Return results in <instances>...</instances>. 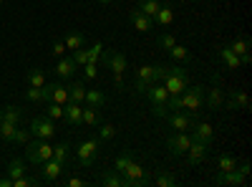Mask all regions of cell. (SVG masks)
Wrapping results in <instances>:
<instances>
[{
	"instance_id": "cell-40",
	"label": "cell",
	"mask_w": 252,
	"mask_h": 187,
	"mask_svg": "<svg viewBox=\"0 0 252 187\" xmlns=\"http://www.w3.org/2000/svg\"><path fill=\"white\" fill-rule=\"evenodd\" d=\"M15 129H18V124H10V121H0V137H3L5 142H13V137H15Z\"/></svg>"
},
{
	"instance_id": "cell-20",
	"label": "cell",
	"mask_w": 252,
	"mask_h": 187,
	"mask_svg": "<svg viewBox=\"0 0 252 187\" xmlns=\"http://www.w3.org/2000/svg\"><path fill=\"white\" fill-rule=\"evenodd\" d=\"M172 20H174V8L169 3H161L159 10H157V15H154V23L161 26V28H166V26H172Z\"/></svg>"
},
{
	"instance_id": "cell-17",
	"label": "cell",
	"mask_w": 252,
	"mask_h": 187,
	"mask_svg": "<svg viewBox=\"0 0 252 187\" xmlns=\"http://www.w3.org/2000/svg\"><path fill=\"white\" fill-rule=\"evenodd\" d=\"M76 61H73V56H61L58 58V64H56V76L58 78H71L73 74H76Z\"/></svg>"
},
{
	"instance_id": "cell-52",
	"label": "cell",
	"mask_w": 252,
	"mask_h": 187,
	"mask_svg": "<svg viewBox=\"0 0 252 187\" xmlns=\"http://www.w3.org/2000/svg\"><path fill=\"white\" fill-rule=\"evenodd\" d=\"M66 185H68V187H86V182H83V180H78V177H71Z\"/></svg>"
},
{
	"instance_id": "cell-37",
	"label": "cell",
	"mask_w": 252,
	"mask_h": 187,
	"mask_svg": "<svg viewBox=\"0 0 252 187\" xmlns=\"http://www.w3.org/2000/svg\"><path fill=\"white\" fill-rule=\"evenodd\" d=\"M136 81H144V84H154V76H152V64H144L136 69Z\"/></svg>"
},
{
	"instance_id": "cell-2",
	"label": "cell",
	"mask_w": 252,
	"mask_h": 187,
	"mask_svg": "<svg viewBox=\"0 0 252 187\" xmlns=\"http://www.w3.org/2000/svg\"><path fill=\"white\" fill-rule=\"evenodd\" d=\"M53 157V144H51V139H38V137H33L28 144H26V159L31 162V164H43L46 159H51Z\"/></svg>"
},
{
	"instance_id": "cell-48",
	"label": "cell",
	"mask_w": 252,
	"mask_h": 187,
	"mask_svg": "<svg viewBox=\"0 0 252 187\" xmlns=\"http://www.w3.org/2000/svg\"><path fill=\"white\" fill-rule=\"evenodd\" d=\"M96 66H98L96 61H89V64L83 66V76H86L89 81H91V78H96V74H98V69H96Z\"/></svg>"
},
{
	"instance_id": "cell-32",
	"label": "cell",
	"mask_w": 252,
	"mask_h": 187,
	"mask_svg": "<svg viewBox=\"0 0 252 187\" xmlns=\"http://www.w3.org/2000/svg\"><path fill=\"white\" fill-rule=\"evenodd\" d=\"M28 170H26V162L23 159H13L10 164H8V177L10 180H15V177H23Z\"/></svg>"
},
{
	"instance_id": "cell-25",
	"label": "cell",
	"mask_w": 252,
	"mask_h": 187,
	"mask_svg": "<svg viewBox=\"0 0 252 187\" xmlns=\"http://www.w3.org/2000/svg\"><path fill=\"white\" fill-rule=\"evenodd\" d=\"M63 43H66V48L73 53V51H78V48H83V36L81 33H76V31H71V33H66V38H63Z\"/></svg>"
},
{
	"instance_id": "cell-4",
	"label": "cell",
	"mask_w": 252,
	"mask_h": 187,
	"mask_svg": "<svg viewBox=\"0 0 252 187\" xmlns=\"http://www.w3.org/2000/svg\"><path fill=\"white\" fill-rule=\"evenodd\" d=\"M98 150H101V139H96V137L83 139L76 147V157H78L81 167H91V164L96 162V157H98Z\"/></svg>"
},
{
	"instance_id": "cell-41",
	"label": "cell",
	"mask_w": 252,
	"mask_h": 187,
	"mask_svg": "<svg viewBox=\"0 0 252 187\" xmlns=\"http://www.w3.org/2000/svg\"><path fill=\"white\" fill-rule=\"evenodd\" d=\"M20 107H5L3 109V121H10V124H18L20 121Z\"/></svg>"
},
{
	"instance_id": "cell-34",
	"label": "cell",
	"mask_w": 252,
	"mask_h": 187,
	"mask_svg": "<svg viewBox=\"0 0 252 187\" xmlns=\"http://www.w3.org/2000/svg\"><path fill=\"white\" fill-rule=\"evenodd\" d=\"M159 5H161L159 0H139V5H136V8H139L141 13H146L149 18H154L157 10H159Z\"/></svg>"
},
{
	"instance_id": "cell-21",
	"label": "cell",
	"mask_w": 252,
	"mask_h": 187,
	"mask_svg": "<svg viewBox=\"0 0 252 187\" xmlns=\"http://www.w3.org/2000/svg\"><path fill=\"white\" fill-rule=\"evenodd\" d=\"M103 104H106V94L98 91V89H86V96H83V107L101 109Z\"/></svg>"
},
{
	"instance_id": "cell-14",
	"label": "cell",
	"mask_w": 252,
	"mask_h": 187,
	"mask_svg": "<svg viewBox=\"0 0 252 187\" xmlns=\"http://www.w3.org/2000/svg\"><path fill=\"white\" fill-rule=\"evenodd\" d=\"M164 89L169 91V96H177V94H182L187 86H189V76H174V74H169L164 81Z\"/></svg>"
},
{
	"instance_id": "cell-9",
	"label": "cell",
	"mask_w": 252,
	"mask_h": 187,
	"mask_svg": "<svg viewBox=\"0 0 252 187\" xmlns=\"http://www.w3.org/2000/svg\"><path fill=\"white\" fill-rule=\"evenodd\" d=\"M224 109H232V112H247L250 109V96L245 89H232L224 96Z\"/></svg>"
},
{
	"instance_id": "cell-5",
	"label": "cell",
	"mask_w": 252,
	"mask_h": 187,
	"mask_svg": "<svg viewBox=\"0 0 252 187\" xmlns=\"http://www.w3.org/2000/svg\"><path fill=\"white\" fill-rule=\"evenodd\" d=\"M204 109H224V89H222V78L220 74L212 76V89H209V94H204Z\"/></svg>"
},
{
	"instance_id": "cell-29",
	"label": "cell",
	"mask_w": 252,
	"mask_h": 187,
	"mask_svg": "<svg viewBox=\"0 0 252 187\" xmlns=\"http://www.w3.org/2000/svg\"><path fill=\"white\" fill-rule=\"evenodd\" d=\"M121 177H124V180H141V177H149V175H146V170H144V167H139L136 162H131L129 167H126V170L121 172Z\"/></svg>"
},
{
	"instance_id": "cell-8",
	"label": "cell",
	"mask_w": 252,
	"mask_h": 187,
	"mask_svg": "<svg viewBox=\"0 0 252 187\" xmlns=\"http://www.w3.org/2000/svg\"><path fill=\"white\" fill-rule=\"evenodd\" d=\"M189 144H192V134L189 132H174L169 139H166V147H169V152L174 157H184L187 150H189Z\"/></svg>"
},
{
	"instance_id": "cell-33",
	"label": "cell",
	"mask_w": 252,
	"mask_h": 187,
	"mask_svg": "<svg viewBox=\"0 0 252 187\" xmlns=\"http://www.w3.org/2000/svg\"><path fill=\"white\" fill-rule=\"evenodd\" d=\"M157 187H174L177 185V177L172 172H157V177L152 180Z\"/></svg>"
},
{
	"instance_id": "cell-18",
	"label": "cell",
	"mask_w": 252,
	"mask_h": 187,
	"mask_svg": "<svg viewBox=\"0 0 252 187\" xmlns=\"http://www.w3.org/2000/svg\"><path fill=\"white\" fill-rule=\"evenodd\" d=\"M215 182H217V185H232V187H240V185L247 182V177H245L240 170H229V172H217Z\"/></svg>"
},
{
	"instance_id": "cell-36",
	"label": "cell",
	"mask_w": 252,
	"mask_h": 187,
	"mask_svg": "<svg viewBox=\"0 0 252 187\" xmlns=\"http://www.w3.org/2000/svg\"><path fill=\"white\" fill-rule=\"evenodd\" d=\"M152 76H154V84H161V81L169 76V64H157V66H152Z\"/></svg>"
},
{
	"instance_id": "cell-22",
	"label": "cell",
	"mask_w": 252,
	"mask_h": 187,
	"mask_svg": "<svg viewBox=\"0 0 252 187\" xmlns=\"http://www.w3.org/2000/svg\"><path fill=\"white\" fill-rule=\"evenodd\" d=\"M220 58L224 61L227 69H232V71L240 69V56H237L232 48H229V46H220Z\"/></svg>"
},
{
	"instance_id": "cell-7",
	"label": "cell",
	"mask_w": 252,
	"mask_h": 187,
	"mask_svg": "<svg viewBox=\"0 0 252 187\" xmlns=\"http://www.w3.org/2000/svg\"><path fill=\"white\" fill-rule=\"evenodd\" d=\"M31 134L38 137V139H53L56 137V121L48 119L46 114L43 116H35L31 121Z\"/></svg>"
},
{
	"instance_id": "cell-10",
	"label": "cell",
	"mask_w": 252,
	"mask_h": 187,
	"mask_svg": "<svg viewBox=\"0 0 252 187\" xmlns=\"http://www.w3.org/2000/svg\"><path fill=\"white\" fill-rule=\"evenodd\" d=\"M166 119H169V127L174 132H189V129H192V124H194V116L189 112H169Z\"/></svg>"
},
{
	"instance_id": "cell-3",
	"label": "cell",
	"mask_w": 252,
	"mask_h": 187,
	"mask_svg": "<svg viewBox=\"0 0 252 187\" xmlns=\"http://www.w3.org/2000/svg\"><path fill=\"white\" fill-rule=\"evenodd\" d=\"M144 96L152 101V112L154 116L159 119H166V114H169V109H166V99H169V91L164 89V84H149V89L144 91Z\"/></svg>"
},
{
	"instance_id": "cell-53",
	"label": "cell",
	"mask_w": 252,
	"mask_h": 187,
	"mask_svg": "<svg viewBox=\"0 0 252 187\" xmlns=\"http://www.w3.org/2000/svg\"><path fill=\"white\" fill-rule=\"evenodd\" d=\"M134 89H136V94H144L146 89H149V84H144V81H136V84H134Z\"/></svg>"
},
{
	"instance_id": "cell-43",
	"label": "cell",
	"mask_w": 252,
	"mask_h": 187,
	"mask_svg": "<svg viewBox=\"0 0 252 187\" xmlns=\"http://www.w3.org/2000/svg\"><path fill=\"white\" fill-rule=\"evenodd\" d=\"M46 116H48V119H53V121L63 119V107H61V104H53V101H48V109H46Z\"/></svg>"
},
{
	"instance_id": "cell-35",
	"label": "cell",
	"mask_w": 252,
	"mask_h": 187,
	"mask_svg": "<svg viewBox=\"0 0 252 187\" xmlns=\"http://www.w3.org/2000/svg\"><path fill=\"white\" fill-rule=\"evenodd\" d=\"M169 56H172V61H177V64H184V61H189V51H187L184 46H179V43H174V46L169 48Z\"/></svg>"
},
{
	"instance_id": "cell-23",
	"label": "cell",
	"mask_w": 252,
	"mask_h": 187,
	"mask_svg": "<svg viewBox=\"0 0 252 187\" xmlns=\"http://www.w3.org/2000/svg\"><path fill=\"white\" fill-rule=\"evenodd\" d=\"M53 159H56V162H61L63 167H66L68 159H71V144H68V142L56 144V147H53Z\"/></svg>"
},
{
	"instance_id": "cell-56",
	"label": "cell",
	"mask_w": 252,
	"mask_h": 187,
	"mask_svg": "<svg viewBox=\"0 0 252 187\" xmlns=\"http://www.w3.org/2000/svg\"><path fill=\"white\" fill-rule=\"evenodd\" d=\"M0 187H13V180L10 177H0Z\"/></svg>"
},
{
	"instance_id": "cell-19",
	"label": "cell",
	"mask_w": 252,
	"mask_h": 187,
	"mask_svg": "<svg viewBox=\"0 0 252 187\" xmlns=\"http://www.w3.org/2000/svg\"><path fill=\"white\" fill-rule=\"evenodd\" d=\"M40 172H43V180H58L61 177V172H63V164L61 162H56L53 157L51 159H46L43 164H40Z\"/></svg>"
},
{
	"instance_id": "cell-31",
	"label": "cell",
	"mask_w": 252,
	"mask_h": 187,
	"mask_svg": "<svg viewBox=\"0 0 252 187\" xmlns=\"http://www.w3.org/2000/svg\"><path fill=\"white\" fill-rule=\"evenodd\" d=\"M131 162H134V152H131V150H124V152L116 157V167H114V170L121 175V172H124V170L131 164Z\"/></svg>"
},
{
	"instance_id": "cell-26",
	"label": "cell",
	"mask_w": 252,
	"mask_h": 187,
	"mask_svg": "<svg viewBox=\"0 0 252 187\" xmlns=\"http://www.w3.org/2000/svg\"><path fill=\"white\" fill-rule=\"evenodd\" d=\"M81 124H86V127H98V124H101V114H98V109L83 107V116H81Z\"/></svg>"
},
{
	"instance_id": "cell-38",
	"label": "cell",
	"mask_w": 252,
	"mask_h": 187,
	"mask_svg": "<svg viewBox=\"0 0 252 187\" xmlns=\"http://www.w3.org/2000/svg\"><path fill=\"white\" fill-rule=\"evenodd\" d=\"M250 46H252V43H250V38H247V36H240V38H235V43L229 46V48H232L237 56H242V53L250 51Z\"/></svg>"
},
{
	"instance_id": "cell-57",
	"label": "cell",
	"mask_w": 252,
	"mask_h": 187,
	"mask_svg": "<svg viewBox=\"0 0 252 187\" xmlns=\"http://www.w3.org/2000/svg\"><path fill=\"white\" fill-rule=\"evenodd\" d=\"M98 3H101V5H109V3H111V0H98Z\"/></svg>"
},
{
	"instance_id": "cell-45",
	"label": "cell",
	"mask_w": 252,
	"mask_h": 187,
	"mask_svg": "<svg viewBox=\"0 0 252 187\" xmlns=\"http://www.w3.org/2000/svg\"><path fill=\"white\" fill-rule=\"evenodd\" d=\"M31 139H33L31 129H15V137H13V142H15V144H28Z\"/></svg>"
},
{
	"instance_id": "cell-11",
	"label": "cell",
	"mask_w": 252,
	"mask_h": 187,
	"mask_svg": "<svg viewBox=\"0 0 252 187\" xmlns=\"http://www.w3.org/2000/svg\"><path fill=\"white\" fill-rule=\"evenodd\" d=\"M101 61L106 64L114 74H124L126 71V53L121 51H103L101 53Z\"/></svg>"
},
{
	"instance_id": "cell-49",
	"label": "cell",
	"mask_w": 252,
	"mask_h": 187,
	"mask_svg": "<svg viewBox=\"0 0 252 187\" xmlns=\"http://www.w3.org/2000/svg\"><path fill=\"white\" fill-rule=\"evenodd\" d=\"M101 53H103V43H98V40H96V46H94V48H89V61H96V64H98Z\"/></svg>"
},
{
	"instance_id": "cell-50",
	"label": "cell",
	"mask_w": 252,
	"mask_h": 187,
	"mask_svg": "<svg viewBox=\"0 0 252 187\" xmlns=\"http://www.w3.org/2000/svg\"><path fill=\"white\" fill-rule=\"evenodd\" d=\"M66 43H63V40H56V43H53V56L56 58H61V56H66Z\"/></svg>"
},
{
	"instance_id": "cell-51",
	"label": "cell",
	"mask_w": 252,
	"mask_h": 187,
	"mask_svg": "<svg viewBox=\"0 0 252 187\" xmlns=\"http://www.w3.org/2000/svg\"><path fill=\"white\" fill-rule=\"evenodd\" d=\"M250 64H252V53L247 51V53H242V56H240V66H250Z\"/></svg>"
},
{
	"instance_id": "cell-28",
	"label": "cell",
	"mask_w": 252,
	"mask_h": 187,
	"mask_svg": "<svg viewBox=\"0 0 252 187\" xmlns=\"http://www.w3.org/2000/svg\"><path fill=\"white\" fill-rule=\"evenodd\" d=\"M26 81H28V86L40 89V86L46 84V74H43V69H31V71L26 74Z\"/></svg>"
},
{
	"instance_id": "cell-30",
	"label": "cell",
	"mask_w": 252,
	"mask_h": 187,
	"mask_svg": "<svg viewBox=\"0 0 252 187\" xmlns=\"http://www.w3.org/2000/svg\"><path fill=\"white\" fill-rule=\"evenodd\" d=\"M217 170H220V172L237 170V159H235L232 154H220V157H217Z\"/></svg>"
},
{
	"instance_id": "cell-55",
	"label": "cell",
	"mask_w": 252,
	"mask_h": 187,
	"mask_svg": "<svg viewBox=\"0 0 252 187\" xmlns=\"http://www.w3.org/2000/svg\"><path fill=\"white\" fill-rule=\"evenodd\" d=\"M240 172H242L245 177H250V164H247V162H242V164H240Z\"/></svg>"
},
{
	"instance_id": "cell-47",
	"label": "cell",
	"mask_w": 252,
	"mask_h": 187,
	"mask_svg": "<svg viewBox=\"0 0 252 187\" xmlns=\"http://www.w3.org/2000/svg\"><path fill=\"white\" fill-rule=\"evenodd\" d=\"M26 99H28V101H43V86H40V89H35V86H28V91H26Z\"/></svg>"
},
{
	"instance_id": "cell-15",
	"label": "cell",
	"mask_w": 252,
	"mask_h": 187,
	"mask_svg": "<svg viewBox=\"0 0 252 187\" xmlns=\"http://www.w3.org/2000/svg\"><path fill=\"white\" fill-rule=\"evenodd\" d=\"M81 116H83V104L68 101L66 107H63V119H66L68 127H81Z\"/></svg>"
},
{
	"instance_id": "cell-13",
	"label": "cell",
	"mask_w": 252,
	"mask_h": 187,
	"mask_svg": "<svg viewBox=\"0 0 252 187\" xmlns=\"http://www.w3.org/2000/svg\"><path fill=\"white\" fill-rule=\"evenodd\" d=\"M209 154V144H204V142H197V139H192V144H189V150H187V162L189 164H199V162H204V157Z\"/></svg>"
},
{
	"instance_id": "cell-54",
	"label": "cell",
	"mask_w": 252,
	"mask_h": 187,
	"mask_svg": "<svg viewBox=\"0 0 252 187\" xmlns=\"http://www.w3.org/2000/svg\"><path fill=\"white\" fill-rule=\"evenodd\" d=\"M114 86H116V89L124 86V74H114Z\"/></svg>"
},
{
	"instance_id": "cell-1",
	"label": "cell",
	"mask_w": 252,
	"mask_h": 187,
	"mask_svg": "<svg viewBox=\"0 0 252 187\" xmlns=\"http://www.w3.org/2000/svg\"><path fill=\"white\" fill-rule=\"evenodd\" d=\"M204 94H207V86L197 84V86H187L179 96H182V109L189 112L192 116H197L202 109H204Z\"/></svg>"
},
{
	"instance_id": "cell-12",
	"label": "cell",
	"mask_w": 252,
	"mask_h": 187,
	"mask_svg": "<svg viewBox=\"0 0 252 187\" xmlns=\"http://www.w3.org/2000/svg\"><path fill=\"white\" fill-rule=\"evenodd\" d=\"M189 132H192V139L204 142V144H212V139H215V129H212L209 121H194Z\"/></svg>"
},
{
	"instance_id": "cell-6",
	"label": "cell",
	"mask_w": 252,
	"mask_h": 187,
	"mask_svg": "<svg viewBox=\"0 0 252 187\" xmlns=\"http://www.w3.org/2000/svg\"><path fill=\"white\" fill-rule=\"evenodd\" d=\"M43 101H53V104H61L66 107L68 104V86L66 84H58V81H46L43 84Z\"/></svg>"
},
{
	"instance_id": "cell-27",
	"label": "cell",
	"mask_w": 252,
	"mask_h": 187,
	"mask_svg": "<svg viewBox=\"0 0 252 187\" xmlns=\"http://www.w3.org/2000/svg\"><path fill=\"white\" fill-rule=\"evenodd\" d=\"M101 185H106V187H124V177L116 170H106L101 175Z\"/></svg>"
},
{
	"instance_id": "cell-58",
	"label": "cell",
	"mask_w": 252,
	"mask_h": 187,
	"mask_svg": "<svg viewBox=\"0 0 252 187\" xmlns=\"http://www.w3.org/2000/svg\"><path fill=\"white\" fill-rule=\"evenodd\" d=\"M0 121H3V107H0Z\"/></svg>"
},
{
	"instance_id": "cell-46",
	"label": "cell",
	"mask_w": 252,
	"mask_h": 187,
	"mask_svg": "<svg viewBox=\"0 0 252 187\" xmlns=\"http://www.w3.org/2000/svg\"><path fill=\"white\" fill-rule=\"evenodd\" d=\"M71 56H73V61H76V66H86V64H89V51H86V48H78V51H73Z\"/></svg>"
},
{
	"instance_id": "cell-24",
	"label": "cell",
	"mask_w": 252,
	"mask_h": 187,
	"mask_svg": "<svg viewBox=\"0 0 252 187\" xmlns=\"http://www.w3.org/2000/svg\"><path fill=\"white\" fill-rule=\"evenodd\" d=\"M83 96H86V84H83V81H73V84H68V101L83 104Z\"/></svg>"
},
{
	"instance_id": "cell-42",
	"label": "cell",
	"mask_w": 252,
	"mask_h": 187,
	"mask_svg": "<svg viewBox=\"0 0 252 187\" xmlns=\"http://www.w3.org/2000/svg\"><path fill=\"white\" fill-rule=\"evenodd\" d=\"M174 43H177V38H174L172 33H161V36L157 38V48H164V51H169Z\"/></svg>"
},
{
	"instance_id": "cell-44",
	"label": "cell",
	"mask_w": 252,
	"mask_h": 187,
	"mask_svg": "<svg viewBox=\"0 0 252 187\" xmlns=\"http://www.w3.org/2000/svg\"><path fill=\"white\" fill-rule=\"evenodd\" d=\"M35 185H38V180L31 177V175H23V177H15L13 180V187H35Z\"/></svg>"
},
{
	"instance_id": "cell-39",
	"label": "cell",
	"mask_w": 252,
	"mask_h": 187,
	"mask_svg": "<svg viewBox=\"0 0 252 187\" xmlns=\"http://www.w3.org/2000/svg\"><path fill=\"white\" fill-rule=\"evenodd\" d=\"M116 137V127L114 124H98V139L101 142H109Z\"/></svg>"
},
{
	"instance_id": "cell-16",
	"label": "cell",
	"mask_w": 252,
	"mask_h": 187,
	"mask_svg": "<svg viewBox=\"0 0 252 187\" xmlns=\"http://www.w3.org/2000/svg\"><path fill=\"white\" fill-rule=\"evenodd\" d=\"M129 20H131V26H134L136 31H141V33H149V31L154 28V18H149L146 13H141L139 8H134V10L129 13Z\"/></svg>"
},
{
	"instance_id": "cell-59",
	"label": "cell",
	"mask_w": 252,
	"mask_h": 187,
	"mask_svg": "<svg viewBox=\"0 0 252 187\" xmlns=\"http://www.w3.org/2000/svg\"><path fill=\"white\" fill-rule=\"evenodd\" d=\"M3 3H5V0H0V5H3Z\"/></svg>"
}]
</instances>
